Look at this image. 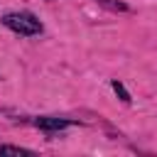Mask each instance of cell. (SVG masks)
<instances>
[{
    "mask_svg": "<svg viewBox=\"0 0 157 157\" xmlns=\"http://www.w3.org/2000/svg\"><path fill=\"white\" fill-rule=\"evenodd\" d=\"M110 86H113V91L118 93V98H120L123 103H130V101H132V98H130V93H128V88H125L118 78H113V81H110Z\"/></svg>",
    "mask_w": 157,
    "mask_h": 157,
    "instance_id": "obj_4",
    "label": "cell"
},
{
    "mask_svg": "<svg viewBox=\"0 0 157 157\" xmlns=\"http://www.w3.org/2000/svg\"><path fill=\"white\" fill-rule=\"evenodd\" d=\"M103 7H108V10H113V12H128L130 7L125 5V2H120V0H98Z\"/></svg>",
    "mask_w": 157,
    "mask_h": 157,
    "instance_id": "obj_5",
    "label": "cell"
},
{
    "mask_svg": "<svg viewBox=\"0 0 157 157\" xmlns=\"http://www.w3.org/2000/svg\"><path fill=\"white\" fill-rule=\"evenodd\" d=\"M2 25L7 29H12L15 34H22V37H34V34H42V22L32 15V12H7L2 17Z\"/></svg>",
    "mask_w": 157,
    "mask_h": 157,
    "instance_id": "obj_1",
    "label": "cell"
},
{
    "mask_svg": "<svg viewBox=\"0 0 157 157\" xmlns=\"http://www.w3.org/2000/svg\"><path fill=\"white\" fill-rule=\"evenodd\" d=\"M34 125L44 132H59V130H66L71 125V120H66V118H37Z\"/></svg>",
    "mask_w": 157,
    "mask_h": 157,
    "instance_id": "obj_2",
    "label": "cell"
},
{
    "mask_svg": "<svg viewBox=\"0 0 157 157\" xmlns=\"http://www.w3.org/2000/svg\"><path fill=\"white\" fill-rule=\"evenodd\" d=\"M0 155H7V157H27V155H32V150H27V147H15V145H2V147H0Z\"/></svg>",
    "mask_w": 157,
    "mask_h": 157,
    "instance_id": "obj_3",
    "label": "cell"
}]
</instances>
